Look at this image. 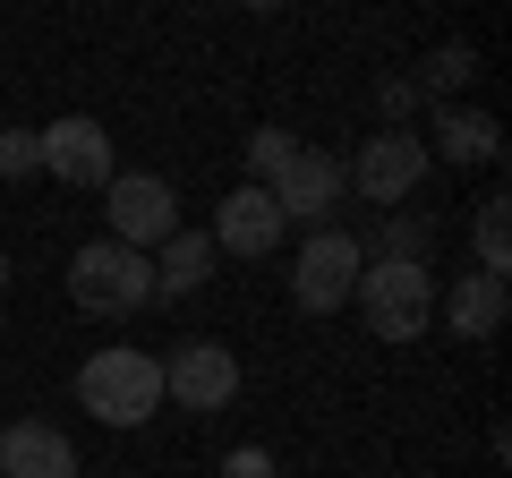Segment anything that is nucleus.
I'll return each mask as SVG.
<instances>
[{
	"mask_svg": "<svg viewBox=\"0 0 512 478\" xmlns=\"http://www.w3.org/2000/svg\"><path fill=\"white\" fill-rule=\"evenodd\" d=\"M69 299L86 316H137L154 308V257L120 248V239H86L69 257Z\"/></svg>",
	"mask_w": 512,
	"mask_h": 478,
	"instance_id": "nucleus-3",
	"label": "nucleus"
},
{
	"mask_svg": "<svg viewBox=\"0 0 512 478\" xmlns=\"http://www.w3.org/2000/svg\"><path fill=\"white\" fill-rule=\"evenodd\" d=\"M77 410L103 427H146L154 410H163V359L137 342H103L77 368Z\"/></svg>",
	"mask_w": 512,
	"mask_h": 478,
	"instance_id": "nucleus-1",
	"label": "nucleus"
},
{
	"mask_svg": "<svg viewBox=\"0 0 512 478\" xmlns=\"http://www.w3.org/2000/svg\"><path fill=\"white\" fill-rule=\"evenodd\" d=\"M376 111H384V129H410V111H419V86H410V77H384V86H376Z\"/></svg>",
	"mask_w": 512,
	"mask_h": 478,
	"instance_id": "nucleus-20",
	"label": "nucleus"
},
{
	"mask_svg": "<svg viewBox=\"0 0 512 478\" xmlns=\"http://www.w3.org/2000/svg\"><path fill=\"white\" fill-rule=\"evenodd\" d=\"M103 239H120V248H137V257H154L171 231H180V197H171L163 171H111L103 188Z\"/></svg>",
	"mask_w": 512,
	"mask_h": 478,
	"instance_id": "nucleus-5",
	"label": "nucleus"
},
{
	"mask_svg": "<svg viewBox=\"0 0 512 478\" xmlns=\"http://www.w3.org/2000/svg\"><path fill=\"white\" fill-rule=\"evenodd\" d=\"M35 146H43V171H52L60 188H111V171H120L111 129L94 111H60L52 129H35Z\"/></svg>",
	"mask_w": 512,
	"mask_h": 478,
	"instance_id": "nucleus-8",
	"label": "nucleus"
},
{
	"mask_svg": "<svg viewBox=\"0 0 512 478\" xmlns=\"http://www.w3.org/2000/svg\"><path fill=\"white\" fill-rule=\"evenodd\" d=\"M205 282H214V239L180 222V231L154 248V299H188V291H205Z\"/></svg>",
	"mask_w": 512,
	"mask_h": 478,
	"instance_id": "nucleus-14",
	"label": "nucleus"
},
{
	"mask_svg": "<svg viewBox=\"0 0 512 478\" xmlns=\"http://www.w3.org/2000/svg\"><path fill=\"white\" fill-rule=\"evenodd\" d=\"M291 154H299V137H291V129H256V137H248V188H274Z\"/></svg>",
	"mask_w": 512,
	"mask_h": 478,
	"instance_id": "nucleus-18",
	"label": "nucleus"
},
{
	"mask_svg": "<svg viewBox=\"0 0 512 478\" xmlns=\"http://www.w3.org/2000/svg\"><path fill=\"white\" fill-rule=\"evenodd\" d=\"M470 248H478V274H495V282L512 274V197H487V205H478Z\"/></svg>",
	"mask_w": 512,
	"mask_h": 478,
	"instance_id": "nucleus-15",
	"label": "nucleus"
},
{
	"mask_svg": "<svg viewBox=\"0 0 512 478\" xmlns=\"http://www.w3.org/2000/svg\"><path fill=\"white\" fill-rule=\"evenodd\" d=\"M350 308L367 316L376 342H419L436 325V265H393V257H367L359 265V291Z\"/></svg>",
	"mask_w": 512,
	"mask_h": 478,
	"instance_id": "nucleus-2",
	"label": "nucleus"
},
{
	"mask_svg": "<svg viewBox=\"0 0 512 478\" xmlns=\"http://www.w3.org/2000/svg\"><path fill=\"white\" fill-rule=\"evenodd\" d=\"M0 478H86V470L52 419H9L0 427Z\"/></svg>",
	"mask_w": 512,
	"mask_h": 478,
	"instance_id": "nucleus-11",
	"label": "nucleus"
},
{
	"mask_svg": "<svg viewBox=\"0 0 512 478\" xmlns=\"http://www.w3.org/2000/svg\"><path fill=\"white\" fill-rule=\"evenodd\" d=\"M0 299H9V248H0Z\"/></svg>",
	"mask_w": 512,
	"mask_h": 478,
	"instance_id": "nucleus-22",
	"label": "nucleus"
},
{
	"mask_svg": "<svg viewBox=\"0 0 512 478\" xmlns=\"http://www.w3.org/2000/svg\"><path fill=\"white\" fill-rule=\"evenodd\" d=\"M427 248H436V231H427L419 214H384V222H376V257H393V265H427Z\"/></svg>",
	"mask_w": 512,
	"mask_h": 478,
	"instance_id": "nucleus-17",
	"label": "nucleus"
},
{
	"mask_svg": "<svg viewBox=\"0 0 512 478\" xmlns=\"http://www.w3.org/2000/svg\"><path fill=\"white\" fill-rule=\"evenodd\" d=\"M470 77H478V52H470V43H436V52L419 60V77H410V86H419V103H427V94H436V103H453Z\"/></svg>",
	"mask_w": 512,
	"mask_h": 478,
	"instance_id": "nucleus-16",
	"label": "nucleus"
},
{
	"mask_svg": "<svg viewBox=\"0 0 512 478\" xmlns=\"http://www.w3.org/2000/svg\"><path fill=\"white\" fill-rule=\"evenodd\" d=\"M495 163V154H504V129H495V111H478V103H444L436 111V146H427V163Z\"/></svg>",
	"mask_w": 512,
	"mask_h": 478,
	"instance_id": "nucleus-13",
	"label": "nucleus"
},
{
	"mask_svg": "<svg viewBox=\"0 0 512 478\" xmlns=\"http://www.w3.org/2000/svg\"><path fill=\"white\" fill-rule=\"evenodd\" d=\"M359 265H367V239L342 231V222H325V231L299 239L291 257V308L299 316H342L350 291H359Z\"/></svg>",
	"mask_w": 512,
	"mask_h": 478,
	"instance_id": "nucleus-4",
	"label": "nucleus"
},
{
	"mask_svg": "<svg viewBox=\"0 0 512 478\" xmlns=\"http://www.w3.org/2000/svg\"><path fill=\"white\" fill-rule=\"evenodd\" d=\"M342 171H350V197H367L376 214H393V205H410V188L427 180V137H410V129H376Z\"/></svg>",
	"mask_w": 512,
	"mask_h": 478,
	"instance_id": "nucleus-6",
	"label": "nucleus"
},
{
	"mask_svg": "<svg viewBox=\"0 0 512 478\" xmlns=\"http://www.w3.org/2000/svg\"><path fill=\"white\" fill-rule=\"evenodd\" d=\"M222 478H274V453L265 444H231L222 453Z\"/></svg>",
	"mask_w": 512,
	"mask_h": 478,
	"instance_id": "nucleus-21",
	"label": "nucleus"
},
{
	"mask_svg": "<svg viewBox=\"0 0 512 478\" xmlns=\"http://www.w3.org/2000/svg\"><path fill=\"white\" fill-rule=\"evenodd\" d=\"M35 171H43L35 129H0V180H35Z\"/></svg>",
	"mask_w": 512,
	"mask_h": 478,
	"instance_id": "nucleus-19",
	"label": "nucleus"
},
{
	"mask_svg": "<svg viewBox=\"0 0 512 478\" xmlns=\"http://www.w3.org/2000/svg\"><path fill=\"white\" fill-rule=\"evenodd\" d=\"M214 257H274L282 239H291V222H282V205H274V188H248L239 180L231 197L214 205Z\"/></svg>",
	"mask_w": 512,
	"mask_h": 478,
	"instance_id": "nucleus-10",
	"label": "nucleus"
},
{
	"mask_svg": "<svg viewBox=\"0 0 512 478\" xmlns=\"http://www.w3.org/2000/svg\"><path fill=\"white\" fill-rule=\"evenodd\" d=\"M436 316L461 333V342H487V333H504L512 291L495 274H453V291H436Z\"/></svg>",
	"mask_w": 512,
	"mask_h": 478,
	"instance_id": "nucleus-12",
	"label": "nucleus"
},
{
	"mask_svg": "<svg viewBox=\"0 0 512 478\" xmlns=\"http://www.w3.org/2000/svg\"><path fill=\"white\" fill-rule=\"evenodd\" d=\"M180 402L188 419H214V410H231L239 402V359L222 342H180L163 359V410Z\"/></svg>",
	"mask_w": 512,
	"mask_h": 478,
	"instance_id": "nucleus-7",
	"label": "nucleus"
},
{
	"mask_svg": "<svg viewBox=\"0 0 512 478\" xmlns=\"http://www.w3.org/2000/svg\"><path fill=\"white\" fill-rule=\"evenodd\" d=\"M342 197H350V171H342V154H325V146H299L291 163H282V180H274V205H282L291 231H325Z\"/></svg>",
	"mask_w": 512,
	"mask_h": 478,
	"instance_id": "nucleus-9",
	"label": "nucleus"
}]
</instances>
